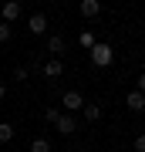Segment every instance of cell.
Listing matches in <instances>:
<instances>
[{
	"label": "cell",
	"instance_id": "obj_1",
	"mask_svg": "<svg viewBox=\"0 0 145 152\" xmlns=\"http://www.w3.org/2000/svg\"><path fill=\"white\" fill-rule=\"evenodd\" d=\"M88 58H91V64L95 68H111L115 64V48L108 41H98L91 51H88Z\"/></svg>",
	"mask_w": 145,
	"mask_h": 152
},
{
	"label": "cell",
	"instance_id": "obj_2",
	"mask_svg": "<svg viewBox=\"0 0 145 152\" xmlns=\"http://www.w3.org/2000/svg\"><path fill=\"white\" fill-rule=\"evenodd\" d=\"M61 108H68V115H74L85 108V95L78 91V88H68L64 95H61Z\"/></svg>",
	"mask_w": 145,
	"mask_h": 152
},
{
	"label": "cell",
	"instance_id": "obj_3",
	"mask_svg": "<svg viewBox=\"0 0 145 152\" xmlns=\"http://www.w3.org/2000/svg\"><path fill=\"white\" fill-rule=\"evenodd\" d=\"M54 129H58V135H74L78 132V115H68V112H61V118L54 122Z\"/></svg>",
	"mask_w": 145,
	"mask_h": 152
},
{
	"label": "cell",
	"instance_id": "obj_4",
	"mask_svg": "<svg viewBox=\"0 0 145 152\" xmlns=\"http://www.w3.org/2000/svg\"><path fill=\"white\" fill-rule=\"evenodd\" d=\"M41 71H44V78H51V81H58V78H64V61H61V58H47V61H44V64H41Z\"/></svg>",
	"mask_w": 145,
	"mask_h": 152
},
{
	"label": "cell",
	"instance_id": "obj_5",
	"mask_svg": "<svg viewBox=\"0 0 145 152\" xmlns=\"http://www.w3.org/2000/svg\"><path fill=\"white\" fill-rule=\"evenodd\" d=\"M47 27H51V24H47V14H31V17H27V31H31L34 37H44Z\"/></svg>",
	"mask_w": 145,
	"mask_h": 152
},
{
	"label": "cell",
	"instance_id": "obj_6",
	"mask_svg": "<svg viewBox=\"0 0 145 152\" xmlns=\"http://www.w3.org/2000/svg\"><path fill=\"white\" fill-rule=\"evenodd\" d=\"M20 14H24V7L17 4V0H7V4H0V20L10 24V27H14V20H17Z\"/></svg>",
	"mask_w": 145,
	"mask_h": 152
},
{
	"label": "cell",
	"instance_id": "obj_7",
	"mask_svg": "<svg viewBox=\"0 0 145 152\" xmlns=\"http://www.w3.org/2000/svg\"><path fill=\"white\" fill-rule=\"evenodd\" d=\"M81 115H85V122H91V125H98L105 118V108L98 102H85V108H81Z\"/></svg>",
	"mask_w": 145,
	"mask_h": 152
},
{
	"label": "cell",
	"instance_id": "obj_8",
	"mask_svg": "<svg viewBox=\"0 0 145 152\" xmlns=\"http://www.w3.org/2000/svg\"><path fill=\"white\" fill-rule=\"evenodd\" d=\"M64 51H68V41L61 37V34H51V37H47V54L61 58V54H64Z\"/></svg>",
	"mask_w": 145,
	"mask_h": 152
},
{
	"label": "cell",
	"instance_id": "obj_9",
	"mask_svg": "<svg viewBox=\"0 0 145 152\" xmlns=\"http://www.w3.org/2000/svg\"><path fill=\"white\" fill-rule=\"evenodd\" d=\"M125 108H132V112H145V95L132 88V91L125 95Z\"/></svg>",
	"mask_w": 145,
	"mask_h": 152
},
{
	"label": "cell",
	"instance_id": "obj_10",
	"mask_svg": "<svg viewBox=\"0 0 145 152\" xmlns=\"http://www.w3.org/2000/svg\"><path fill=\"white\" fill-rule=\"evenodd\" d=\"M81 17H85V20H95L98 14H101V4H98V0H81Z\"/></svg>",
	"mask_w": 145,
	"mask_h": 152
},
{
	"label": "cell",
	"instance_id": "obj_11",
	"mask_svg": "<svg viewBox=\"0 0 145 152\" xmlns=\"http://www.w3.org/2000/svg\"><path fill=\"white\" fill-rule=\"evenodd\" d=\"M31 152H51V139H47V135L31 139Z\"/></svg>",
	"mask_w": 145,
	"mask_h": 152
},
{
	"label": "cell",
	"instance_id": "obj_12",
	"mask_svg": "<svg viewBox=\"0 0 145 152\" xmlns=\"http://www.w3.org/2000/svg\"><path fill=\"white\" fill-rule=\"evenodd\" d=\"M78 44H81V48H85V51H91L95 44H98V37H95L91 31H81V37H78Z\"/></svg>",
	"mask_w": 145,
	"mask_h": 152
},
{
	"label": "cell",
	"instance_id": "obj_13",
	"mask_svg": "<svg viewBox=\"0 0 145 152\" xmlns=\"http://www.w3.org/2000/svg\"><path fill=\"white\" fill-rule=\"evenodd\" d=\"M14 139V125L10 122H0V142H10Z\"/></svg>",
	"mask_w": 145,
	"mask_h": 152
},
{
	"label": "cell",
	"instance_id": "obj_14",
	"mask_svg": "<svg viewBox=\"0 0 145 152\" xmlns=\"http://www.w3.org/2000/svg\"><path fill=\"white\" fill-rule=\"evenodd\" d=\"M10 34H14V27L0 20V44H7V41H10Z\"/></svg>",
	"mask_w": 145,
	"mask_h": 152
},
{
	"label": "cell",
	"instance_id": "obj_15",
	"mask_svg": "<svg viewBox=\"0 0 145 152\" xmlns=\"http://www.w3.org/2000/svg\"><path fill=\"white\" fill-rule=\"evenodd\" d=\"M58 118H61V108H44V122H51V125H54Z\"/></svg>",
	"mask_w": 145,
	"mask_h": 152
},
{
	"label": "cell",
	"instance_id": "obj_16",
	"mask_svg": "<svg viewBox=\"0 0 145 152\" xmlns=\"http://www.w3.org/2000/svg\"><path fill=\"white\" fill-rule=\"evenodd\" d=\"M27 75H31V71H27L24 64H17V68H14V81H27Z\"/></svg>",
	"mask_w": 145,
	"mask_h": 152
},
{
	"label": "cell",
	"instance_id": "obj_17",
	"mask_svg": "<svg viewBox=\"0 0 145 152\" xmlns=\"http://www.w3.org/2000/svg\"><path fill=\"white\" fill-rule=\"evenodd\" d=\"M135 91H142V95H145V71H142L138 78H135Z\"/></svg>",
	"mask_w": 145,
	"mask_h": 152
},
{
	"label": "cell",
	"instance_id": "obj_18",
	"mask_svg": "<svg viewBox=\"0 0 145 152\" xmlns=\"http://www.w3.org/2000/svg\"><path fill=\"white\" fill-rule=\"evenodd\" d=\"M135 152H145V135H135Z\"/></svg>",
	"mask_w": 145,
	"mask_h": 152
},
{
	"label": "cell",
	"instance_id": "obj_19",
	"mask_svg": "<svg viewBox=\"0 0 145 152\" xmlns=\"http://www.w3.org/2000/svg\"><path fill=\"white\" fill-rule=\"evenodd\" d=\"M4 98H7V85L0 81V102H4Z\"/></svg>",
	"mask_w": 145,
	"mask_h": 152
},
{
	"label": "cell",
	"instance_id": "obj_20",
	"mask_svg": "<svg viewBox=\"0 0 145 152\" xmlns=\"http://www.w3.org/2000/svg\"><path fill=\"white\" fill-rule=\"evenodd\" d=\"M78 152H88V149H78Z\"/></svg>",
	"mask_w": 145,
	"mask_h": 152
}]
</instances>
